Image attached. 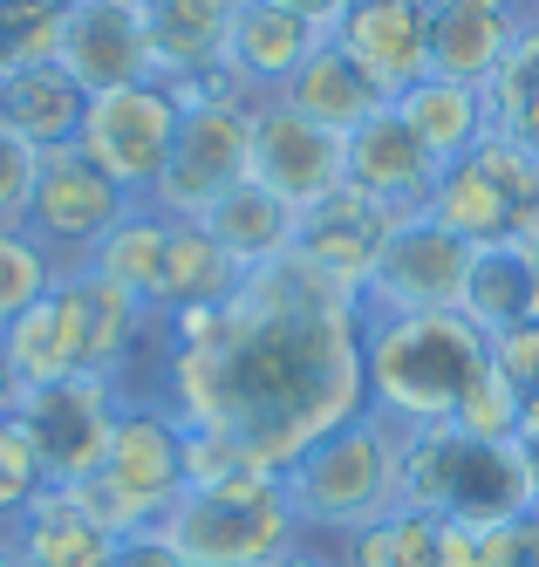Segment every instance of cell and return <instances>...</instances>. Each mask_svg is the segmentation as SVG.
<instances>
[{"mask_svg": "<svg viewBox=\"0 0 539 567\" xmlns=\"http://www.w3.org/2000/svg\"><path fill=\"white\" fill-rule=\"evenodd\" d=\"M362 362L369 411H383L396 431H431L450 424L491 349L465 315H362Z\"/></svg>", "mask_w": 539, "mask_h": 567, "instance_id": "cell-2", "label": "cell"}, {"mask_svg": "<svg viewBox=\"0 0 539 567\" xmlns=\"http://www.w3.org/2000/svg\"><path fill=\"white\" fill-rule=\"evenodd\" d=\"M390 226H396V219L376 206V198H362L355 185H342V192H328L314 213H301L294 254L362 301V295H369V274H376V254H383V239H390Z\"/></svg>", "mask_w": 539, "mask_h": 567, "instance_id": "cell-19", "label": "cell"}, {"mask_svg": "<svg viewBox=\"0 0 539 567\" xmlns=\"http://www.w3.org/2000/svg\"><path fill=\"white\" fill-rule=\"evenodd\" d=\"M485 349H491V370L519 390V403H539V315L519 321V329L485 336Z\"/></svg>", "mask_w": 539, "mask_h": 567, "instance_id": "cell-36", "label": "cell"}, {"mask_svg": "<svg viewBox=\"0 0 539 567\" xmlns=\"http://www.w3.org/2000/svg\"><path fill=\"white\" fill-rule=\"evenodd\" d=\"M444 534H450V519L396 506L390 519L362 526V534H349L335 547H342V567H444Z\"/></svg>", "mask_w": 539, "mask_h": 567, "instance_id": "cell-30", "label": "cell"}, {"mask_svg": "<svg viewBox=\"0 0 539 567\" xmlns=\"http://www.w3.org/2000/svg\"><path fill=\"white\" fill-rule=\"evenodd\" d=\"M280 103L287 110H301L308 124H321L328 137H349V131H362L369 116L383 110V96H376V83L335 49V42H321L308 62H301V75L280 90Z\"/></svg>", "mask_w": 539, "mask_h": 567, "instance_id": "cell-26", "label": "cell"}, {"mask_svg": "<svg viewBox=\"0 0 539 567\" xmlns=\"http://www.w3.org/2000/svg\"><path fill=\"white\" fill-rule=\"evenodd\" d=\"M151 396L198 431H226L253 465L287 472L369 411L362 301L287 254L246 274V288L213 315H157Z\"/></svg>", "mask_w": 539, "mask_h": 567, "instance_id": "cell-1", "label": "cell"}, {"mask_svg": "<svg viewBox=\"0 0 539 567\" xmlns=\"http://www.w3.org/2000/svg\"><path fill=\"white\" fill-rule=\"evenodd\" d=\"M321 42L328 34L314 21H301L294 8H280V0H239L232 34H226V83L246 103H273Z\"/></svg>", "mask_w": 539, "mask_h": 567, "instance_id": "cell-16", "label": "cell"}, {"mask_svg": "<svg viewBox=\"0 0 539 567\" xmlns=\"http://www.w3.org/2000/svg\"><path fill=\"white\" fill-rule=\"evenodd\" d=\"M191 567H273L301 547V519L280 493V472H239L219 485H185L178 506L157 526Z\"/></svg>", "mask_w": 539, "mask_h": 567, "instance_id": "cell-6", "label": "cell"}, {"mask_svg": "<svg viewBox=\"0 0 539 567\" xmlns=\"http://www.w3.org/2000/svg\"><path fill=\"white\" fill-rule=\"evenodd\" d=\"M62 280V260L41 247L28 226H0V336Z\"/></svg>", "mask_w": 539, "mask_h": 567, "instance_id": "cell-32", "label": "cell"}, {"mask_svg": "<svg viewBox=\"0 0 539 567\" xmlns=\"http://www.w3.org/2000/svg\"><path fill=\"white\" fill-rule=\"evenodd\" d=\"M431 8V75L485 90L532 21L526 0H424Z\"/></svg>", "mask_w": 539, "mask_h": 567, "instance_id": "cell-20", "label": "cell"}, {"mask_svg": "<svg viewBox=\"0 0 539 567\" xmlns=\"http://www.w3.org/2000/svg\"><path fill=\"white\" fill-rule=\"evenodd\" d=\"M14 396H21V383H14V370H8V355H0V417L14 411Z\"/></svg>", "mask_w": 539, "mask_h": 567, "instance_id": "cell-42", "label": "cell"}, {"mask_svg": "<svg viewBox=\"0 0 539 567\" xmlns=\"http://www.w3.org/2000/svg\"><path fill=\"white\" fill-rule=\"evenodd\" d=\"M198 226L213 233V239H219V247H226L246 274H260V267H273V260L294 254L301 213H294V206H280V198H273L267 185L246 178V185H232V192H226V198H219V206L205 213Z\"/></svg>", "mask_w": 539, "mask_h": 567, "instance_id": "cell-24", "label": "cell"}, {"mask_svg": "<svg viewBox=\"0 0 539 567\" xmlns=\"http://www.w3.org/2000/svg\"><path fill=\"white\" fill-rule=\"evenodd\" d=\"M0 567H21V560H14V540H8V534H0Z\"/></svg>", "mask_w": 539, "mask_h": 567, "instance_id": "cell-45", "label": "cell"}, {"mask_svg": "<svg viewBox=\"0 0 539 567\" xmlns=\"http://www.w3.org/2000/svg\"><path fill=\"white\" fill-rule=\"evenodd\" d=\"M485 103H491V131L519 137L526 151H539V21L519 28L512 55L499 62V75L485 83Z\"/></svg>", "mask_w": 539, "mask_h": 567, "instance_id": "cell-31", "label": "cell"}, {"mask_svg": "<svg viewBox=\"0 0 539 567\" xmlns=\"http://www.w3.org/2000/svg\"><path fill=\"white\" fill-rule=\"evenodd\" d=\"M280 493L294 506L301 534L349 540L403 506V431L383 411H362L355 424L328 431L314 452L280 472Z\"/></svg>", "mask_w": 539, "mask_h": 567, "instance_id": "cell-3", "label": "cell"}, {"mask_svg": "<svg viewBox=\"0 0 539 567\" xmlns=\"http://www.w3.org/2000/svg\"><path fill=\"white\" fill-rule=\"evenodd\" d=\"M519 417H526L519 390H512V383L485 362V370L465 383L458 411H450V431H465V437H491V444H519Z\"/></svg>", "mask_w": 539, "mask_h": 567, "instance_id": "cell-33", "label": "cell"}, {"mask_svg": "<svg viewBox=\"0 0 539 567\" xmlns=\"http://www.w3.org/2000/svg\"><path fill=\"white\" fill-rule=\"evenodd\" d=\"M178 103H185V124H178L172 165H164L151 206L164 219H205L253 172V103L232 90H205V96H178Z\"/></svg>", "mask_w": 539, "mask_h": 567, "instance_id": "cell-8", "label": "cell"}, {"mask_svg": "<svg viewBox=\"0 0 539 567\" xmlns=\"http://www.w3.org/2000/svg\"><path fill=\"white\" fill-rule=\"evenodd\" d=\"M424 213L471 247H512L539 219V151H526L506 131H485L465 157H450L437 172Z\"/></svg>", "mask_w": 539, "mask_h": 567, "instance_id": "cell-7", "label": "cell"}, {"mask_svg": "<svg viewBox=\"0 0 539 567\" xmlns=\"http://www.w3.org/2000/svg\"><path fill=\"white\" fill-rule=\"evenodd\" d=\"M273 567H342V554H328V547H314V534L301 540V547H287Z\"/></svg>", "mask_w": 539, "mask_h": 567, "instance_id": "cell-41", "label": "cell"}, {"mask_svg": "<svg viewBox=\"0 0 539 567\" xmlns=\"http://www.w3.org/2000/svg\"><path fill=\"white\" fill-rule=\"evenodd\" d=\"M0 8H49V14H62L69 0H0Z\"/></svg>", "mask_w": 539, "mask_h": 567, "instance_id": "cell-43", "label": "cell"}, {"mask_svg": "<svg viewBox=\"0 0 539 567\" xmlns=\"http://www.w3.org/2000/svg\"><path fill=\"white\" fill-rule=\"evenodd\" d=\"M69 493L82 499V513L96 526H110L116 540L157 534L164 513L185 493V417L157 396H123L103 465L82 485H69Z\"/></svg>", "mask_w": 539, "mask_h": 567, "instance_id": "cell-4", "label": "cell"}, {"mask_svg": "<svg viewBox=\"0 0 539 567\" xmlns=\"http://www.w3.org/2000/svg\"><path fill=\"white\" fill-rule=\"evenodd\" d=\"M478 560L485 567H539V513L478 526Z\"/></svg>", "mask_w": 539, "mask_h": 567, "instance_id": "cell-38", "label": "cell"}, {"mask_svg": "<svg viewBox=\"0 0 539 567\" xmlns=\"http://www.w3.org/2000/svg\"><path fill=\"white\" fill-rule=\"evenodd\" d=\"M328 42L376 83L383 103H396L431 75V8L424 0H349Z\"/></svg>", "mask_w": 539, "mask_h": 567, "instance_id": "cell-14", "label": "cell"}, {"mask_svg": "<svg viewBox=\"0 0 539 567\" xmlns=\"http://www.w3.org/2000/svg\"><path fill=\"white\" fill-rule=\"evenodd\" d=\"M137 198H123L90 157H82L75 144H62V151H41V172H34V198H28V233L49 247L55 260H62V274L69 267H82L96 254V239L131 213Z\"/></svg>", "mask_w": 539, "mask_h": 567, "instance_id": "cell-12", "label": "cell"}, {"mask_svg": "<svg viewBox=\"0 0 539 567\" xmlns=\"http://www.w3.org/2000/svg\"><path fill=\"white\" fill-rule=\"evenodd\" d=\"M471 260H478L471 239H458L431 213H410L383 239L376 274H369V295H362V315H458Z\"/></svg>", "mask_w": 539, "mask_h": 567, "instance_id": "cell-10", "label": "cell"}, {"mask_svg": "<svg viewBox=\"0 0 539 567\" xmlns=\"http://www.w3.org/2000/svg\"><path fill=\"white\" fill-rule=\"evenodd\" d=\"M34 172H41V151H28L8 124H0V226H21L28 219Z\"/></svg>", "mask_w": 539, "mask_h": 567, "instance_id": "cell-37", "label": "cell"}, {"mask_svg": "<svg viewBox=\"0 0 539 567\" xmlns=\"http://www.w3.org/2000/svg\"><path fill=\"white\" fill-rule=\"evenodd\" d=\"M116 411H123V390L110 377H62V383H41V390L14 396V424L28 431L49 485H82L103 465Z\"/></svg>", "mask_w": 539, "mask_h": 567, "instance_id": "cell-11", "label": "cell"}, {"mask_svg": "<svg viewBox=\"0 0 539 567\" xmlns=\"http://www.w3.org/2000/svg\"><path fill=\"white\" fill-rule=\"evenodd\" d=\"M253 185H267L280 206L314 213L328 192H342V137H328L321 124H308L301 110L253 103Z\"/></svg>", "mask_w": 539, "mask_h": 567, "instance_id": "cell-15", "label": "cell"}, {"mask_svg": "<svg viewBox=\"0 0 539 567\" xmlns=\"http://www.w3.org/2000/svg\"><path fill=\"white\" fill-rule=\"evenodd\" d=\"M519 247H526V254H532V274H539V219H532V233H526V239H519Z\"/></svg>", "mask_w": 539, "mask_h": 567, "instance_id": "cell-44", "label": "cell"}, {"mask_svg": "<svg viewBox=\"0 0 539 567\" xmlns=\"http://www.w3.org/2000/svg\"><path fill=\"white\" fill-rule=\"evenodd\" d=\"M110 567H191V560L164 540V534H131V540H116Z\"/></svg>", "mask_w": 539, "mask_h": 567, "instance_id": "cell-39", "label": "cell"}, {"mask_svg": "<svg viewBox=\"0 0 539 567\" xmlns=\"http://www.w3.org/2000/svg\"><path fill=\"white\" fill-rule=\"evenodd\" d=\"M0 355L21 390H41V383H62V377H82V342H75V321H69V301L62 288L41 295L8 336H0Z\"/></svg>", "mask_w": 539, "mask_h": 567, "instance_id": "cell-29", "label": "cell"}, {"mask_svg": "<svg viewBox=\"0 0 539 567\" xmlns=\"http://www.w3.org/2000/svg\"><path fill=\"white\" fill-rule=\"evenodd\" d=\"M49 493V472H41V458H34V444H28V431L14 424V411L0 417V534Z\"/></svg>", "mask_w": 539, "mask_h": 567, "instance_id": "cell-34", "label": "cell"}, {"mask_svg": "<svg viewBox=\"0 0 539 567\" xmlns=\"http://www.w3.org/2000/svg\"><path fill=\"white\" fill-rule=\"evenodd\" d=\"M396 116L410 124V137L424 144V157L444 172L450 157H465L485 131H491V103L471 83H450V75H424L410 96H396Z\"/></svg>", "mask_w": 539, "mask_h": 567, "instance_id": "cell-25", "label": "cell"}, {"mask_svg": "<svg viewBox=\"0 0 539 567\" xmlns=\"http://www.w3.org/2000/svg\"><path fill=\"white\" fill-rule=\"evenodd\" d=\"M478 336H499V329H519V321L539 315V274H532V254L519 247H478L471 260V280H465V308H458Z\"/></svg>", "mask_w": 539, "mask_h": 567, "instance_id": "cell-28", "label": "cell"}, {"mask_svg": "<svg viewBox=\"0 0 539 567\" xmlns=\"http://www.w3.org/2000/svg\"><path fill=\"white\" fill-rule=\"evenodd\" d=\"M82 83L62 69V62H28V69H8L0 75V124H8L28 151H62L75 144L82 131Z\"/></svg>", "mask_w": 539, "mask_h": 567, "instance_id": "cell-21", "label": "cell"}, {"mask_svg": "<svg viewBox=\"0 0 539 567\" xmlns=\"http://www.w3.org/2000/svg\"><path fill=\"white\" fill-rule=\"evenodd\" d=\"M55 28L62 14L49 8H0V75L28 62H55Z\"/></svg>", "mask_w": 539, "mask_h": 567, "instance_id": "cell-35", "label": "cell"}, {"mask_svg": "<svg viewBox=\"0 0 539 567\" xmlns=\"http://www.w3.org/2000/svg\"><path fill=\"white\" fill-rule=\"evenodd\" d=\"M8 540H14L21 567H110V554H116V534L82 513V499L69 485H49V493L8 526Z\"/></svg>", "mask_w": 539, "mask_h": 567, "instance_id": "cell-22", "label": "cell"}, {"mask_svg": "<svg viewBox=\"0 0 539 567\" xmlns=\"http://www.w3.org/2000/svg\"><path fill=\"white\" fill-rule=\"evenodd\" d=\"M164 247H172V219H164L151 198H137L131 213H123L103 239H96V254L82 260L90 274H103L110 288H123L137 308L157 315V288H164Z\"/></svg>", "mask_w": 539, "mask_h": 567, "instance_id": "cell-27", "label": "cell"}, {"mask_svg": "<svg viewBox=\"0 0 539 567\" xmlns=\"http://www.w3.org/2000/svg\"><path fill=\"white\" fill-rule=\"evenodd\" d=\"M178 124H185V103H178L172 83H131V90L90 96L82 131H75V151L90 157L123 198H151L164 165H172Z\"/></svg>", "mask_w": 539, "mask_h": 567, "instance_id": "cell-9", "label": "cell"}, {"mask_svg": "<svg viewBox=\"0 0 539 567\" xmlns=\"http://www.w3.org/2000/svg\"><path fill=\"white\" fill-rule=\"evenodd\" d=\"M232 8H239V0H144L157 83H172L178 96H198V90H232V83H226V34H232ZM232 96H239V90H232Z\"/></svg>", "mask_w": 539, "mask_h": 567, "instance_id": "cell-18", "label": "cell"}, {"mask_svg": "<svg viewBox=\"0 0 539 567\" xmlns=\"http://www.w3.org/2000/svg\"><path fill=\"white\" fill-rule=\"evenodd\" d=\"M280 8H294L301 21H314V28L328 34V28H335V21H342V8H349V0H280Z\"/></svg>", "mask_w": 539, "mask_h": 567, "instance_id": "cell-40", "label": "cell"}, {"mask_svg": "<svg viewBox=\"0 0 539 567\" xmlns=\"http://www.w3.org/2000/svg\"><path fill=\"white\" fill-rule=\"evenodd\" d=\"M246 288V267L219 247L198 219H172V247H164V288H157V315L185 321V315H213Z\"/></svg>", "mask_w": 539, "mask_h": 567, "instance_id": "cell-23", "label": "cell"}, {"mask_svg": "<svg viewBox=\"0 0 539 567\" xmlns=\"http://www.w3.org/2000/svg\"><path fill=\"white\" fill-rule=\"evenodd\" d=\"M532 499L539 485L519 444L465 437L450 424L403 431V506L458 519V526H499V519L532 513Z\"/></svg>", "mask_w": 539, "mask_h": 567, "instance_id": "cell-5", "label": "cell"}, {"mask_svg": "<svg viewBox=\"0 0 539 567\" xmlns=\"http://www.w3.org/2000/svg\"><path fill=\"white\" fill-rule=\"evenodd\" d=\"M55 62L82 83V96L157 83L144 0H69L55 28Z\"/></svg>", "mask_w": 539, "mask_h": 567, "instance_id": "cell-13", "label": "cell"}, {"mask_svg": "<svg viewBox=\"0 0 539 567\" xmlns=\"http://www.w3.org/2000/svg\"><path fill=\"white\" fill-rule=\"evenodd\" d=\"M526 14H532V21H539V0H526Z\"/></svg>", "mask_w": 539, "mask_h": 567, "instance_id": "cell-46", "label": "cell"}, {"mask_svg": "<svg viewBox=\"0 0 539 567\" xmlns=\"http://www.w3.org/2000/svg\"><path fill=\"white\" fill-rule=\"evenodd\" d=\"M342 185H355L362 198H376L390 219H410L431 206L437 165L424 157V144L410 137V124L396 116V103H383L362 131L342 137Z\"/></svg>", "mask_w": 539, "mask_h": 567, "instance_id": "cell-17", "label": "cell"}]
</instances>
